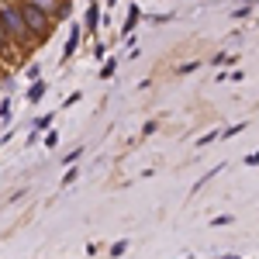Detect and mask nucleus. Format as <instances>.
<instances>
[{
  "mask_svg": "<svg viewBox=\"0 0 259 259\" xmlns=\"http://www.w3.org/2000/svg\"><path fill=\"white\" fill-rule=\"evenodd\" d=\"M0 28L7 31V38L18 41V45H28V41H35V35L28 31V24H24V14H21L18 4H0Z\"/></svg>",
  "mask_w": 259,
  "mask_h": 259,
  "instance_id": "f257e3e1",
  "label": "nucleus"
},
{
  "mask_svg": "<svg viewBox=\"0 0 259 259\" xmlns=\"http://www.w3.org/2000/svg\"><path fill=\"white\" fill-rule=\"evenodd\" d=\"M18 7H21V14H24V24H28V31H31V35L41 41L45 35H49V28H52V18H49L41 7H35L31 0H21Z\"/></svg>",
  "mask_w": 259,
  "mask_h": 259,
  "instance_id": "f03ea898",
  "label": "nucleus"
},
{
  "mask_svg": "<svg viewBox=\"0 0 259 259\" xmlns=\"http://www.w3.org/2000/svg\"><path fill=\"white\" fill-rule=\"evenodd\" d=\"M31 4H35V7H41V11H45L52 21H59L62 14H66V0H31Z\"/></svg>",
  "mask_w": 259,
  "mask_h": 259,
  "instance_id": "7ed1b4c3",
  "label": "nucleus"
},
{
  "mask_svg": "<svg viewBox=\"0 0 259 259\" xmlns=\"http://www.w3.org/2000/svg\"><path fill=\"white\" fill-rule=\"evenodd\" d=\"M76 45H80V31L73 28V35H69V45H66V52H62V59H69V56L76 52Z\"/></svg>",
  "mask_w": 259,
  "mask_h": 259,
  "instance_id": "20e7f679",
  "label": "nucleus"
},
{
  "mask_svg": "<svg viewBox=\"0 0 259 259\" xmlns=\"http://www.w3.org/2000/svg\"><path fill=\"white\" fill-rule=\"evenodd\" d=\"M94 28H97V7L90 4V7H87V31L94 35Z\"/></svg>",
  "mask_w": 259,
  "mask_h": 259,
  "instance_id": "39448f33",
  "label": "nucleus"
},
{
  "mask_svg": "<svg viewBox=\"0 0 259 259\" xmlns=\"http://www.w3.org/2000/svg\"><path fill=\"white\" fill-rule=\"evenodd\" d=\"M139 7H132V14H128V21H124V28H121V31H124V35H128V31H132V28H135V24H139Z\"/></svg>",
  "mask_w": 259,
  "mask_h": 259,
  "instance_id": "423d86ee",
  "label": "nucleus"
},
{
  "mask_svg": "<svg viewBox=\"0 0 259 259\" xmlns=\"http://www.w3.org/2000/svg\"><path fill=\"white\" fill-rule=\"evenodd\" d=\"M41 94H45V83H35V87H31V90H28V100H41Z\"/></svg>",
  "mask_w": 259,
  "mask_h": 259,
  "instance_id": "0eeeda50",
  "label": "nucleus"
},
{
  "mask_svg": "<svg viewBox=\"0 0 259 259\" xmlns=\"http://www.w3.org/2000/svg\"><path fill=\"white\" fill-rule=\"evenodd\" d=\"M7 45H11V38H7V31H4V28H0V52H4V49H7Z\"/></svg>",
  "mask_w": 259,
  "mask_h": 259,
  "instance_id": "6e6552de",
  "label": "nucleus"
},
{
  "mask_svg": "<svg viewBox=\"0 0 259 259\" xmlns=\"http://www.w3.org/2000/svg\"><path fill=\"white\" fill-rule=\"evenodd\" d=\"M245 162H249V166H256V162H259V149H256V152H249V156H245Z\"/></svg>",
  "mask_w": 259,
  "mask_h": 259,
  "instance_id": "1a4fd4ad",
  "label": "nucleus"
}]
</instances>
